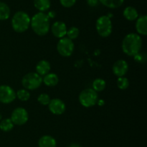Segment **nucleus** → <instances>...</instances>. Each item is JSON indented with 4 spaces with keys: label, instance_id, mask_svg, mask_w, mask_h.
<instances>
[{
    "label": "nucleus",
    "instance_id": "obj_5",
    "mask_svg": "<svg viewBox=\"0 0 147 147\" xmlns=\"http://www.w3.org/2000/svg\"><path fill=\"white\" fill-rule=\"evenodd\" d=\"M96 28L99 35L103 37H109L112 33V22L110 17L107 15L98 17L96 21Z\"/></svg>",
    "mask_w": 147,
    "mask_h": 147
},
{
    "label": "nucleus",
    "instance_id": "obj_3",
    "mask_svg": "<svg viewBox=\"0 0 147 147\" xmlns=\"http://www.w3.org/2000/svg\"><path fill=\"white\" fill-rule=\"evenodd\" d=\"M30 16L25 12H17L11 18V27L16 33H24L30 27Z\"/></svg>",
    "mask_w": 147,
    "mask_h": 147
},
{
    "label": "nucleus",
    "instance_id": "obj_14",
    "mask_svg": "<svg viewBox=\"0 0 147 147\" xmlns=\"http://www.w3.org/2000/svg\"><path fill=\"white\" fill-rule=\"evenodd\" d=\"M39 147H57L55 138L50 135H42L38 141Z\"/></svg>",
    "mask_w": 147,
    "mask_h": 147
},
{
    "label": "nucleus",
    "instance_id": "obj_15",
    "mask_svg": "<svg viewBox=\"0 0 147 147\" xmlns=\"http://www.w3.org/2000/svg\"><path fill=\"white\" fill-rule=\"evenodd\" d=\"M51 66L50 62L46 60H42L37 63L36 66V73L38 74L41 76H45L47 74L50 73Z\"/></svg>",
    "mask_w": 147,
    "mask_h": 147
},
{
    "label": "nucleus",
    "instance_id": "obj_11",
    "mask_svg": "<svg viewBox=\"0 0 147 147\" xmlns=\"http://www.w3.org/2000/svg\"><path fill=\"white\" fill-rule=\"evenodd\" d=\"M112 70L113 74L118 77L124 76L129 71V64L126 61L120 59L113 63Z\"/></svg>",
    "mask_w": 147,
    "mask_h": 147
},
{
    "label": "nucleus",
    "instance_id": "obj_17",
    "mask_svg": "<svg viewBox=\"0 0 147 147\" xmlns=\"http://www.w3.org/2000/svg\"><path fill=\"white\" fill-rule=\"evenodd\" d=\"M123 17L129 21H134L139 17L137 10L133 7H127L123 10Z\"/></svg>",
    "mask_w": 147,
    "mask_h": 147
},
{
    "label": "nucleus",
    "instance_id": "obj_18",
    "mask_svg": "<svg viewBox=\"0 0 147 147\" xmlns=\"http://www.w3.org/2000/svg\"><path fill=\"white\" fill-rule=\"evenodd\" d=\"M34 6L41 12L47 11L51 6L50 0H34Z\"/></svg>",
    "mask_w": 147,
    "mask_h": 147
},
{
    "label": "nucleus",
    "instance_id": "obj_31",
    "mask_svg": "<svg viewBox=\"0 0 147 147\" xmlns=\"http://www.w3.org/2000/svg\"><path fill=\"white\" fill-rule=\"evenodd\" d=\"M97 103L99 105H103L104 104V101L103 100H99L98 102H97Z\"/></svg>",
    "mask_w": 147,
    "mask_h": 147
},
{
    "label": "nucleus",
    "instance_id": "obj_9",
    "mask_svg": "<svg viewBox=\"0 0 147 147\" xmlns=\"http://www.w3.org/2000/svg\"><path fill=\"white\" fill-rule=\"evenodd\" d=\"M16 92L11 86L8 85L0 86V102L3 104H9L16 99Z\"/></svg>",
    "mask_w": 147,
    "mask_h": 147
},
{
    "label": "nucleus",
    "instance_id": "obj_1",
    "mask_svg": "<svg viewBox=\"0 0 147 147\" xmlns=\"http://www.w3.org/2000/svg\"><path fill=\"white\" fill-rule=\"evenodd\" d=\"M142 46V40L137 33H129L122 41L123 52L129 56H135L139 53Z\"/></svg>",
    "mask_w": 147,
    "mask_h": 147
},
{
    "label": "nucleus",
    "instance_id": "obj_2",
    "mask_svg": "<svg viewBox=\"0 0 147 147\" xmlns=\"http://www.w3.org/2000/svg\"><path fill=\"white\" fill-rule=\"evenodd\" d=\"M30 25L35 34L40 36H44L50 30V18L44 12H37L30 20Z\"/></svg>",
    "mask_w": 147,
    "mask_h": 147
},
{
    "label": "nucleus",
    "instance_id": "obj_30",
    "mask_svg": "<svg viewBox=\"0 0 147 147\" xmlns=\"http://www.w3.org/2000/svg\"><path fill=\"white\" fill-rule=\"evenodd\" d=\"M47 16L49 17V18H50V17H53L55 16V12H50L49 14H47Z\"/></svg>",
    "mask_w": 147,
    "mask_h": 147
},
{
    "label": "nucleus",
    "instance_id": "obj_29",
    "mask_svg": "<svg viewBox=\"0 0 147 147\" xmlns=\"http://www.w3.org/2000/svg\"><path fill=\"white\" fill-rule=\"evenodd\" d=\"M67 147H83V146H82L81 145H80V144H77V143H72V144H70Z\"/></svg>",
    "mask_w": 147,
    "mask_h": 147
},
{
    "label": "nucleus",
    "instance_id": "obj_32",
    "mask_svg": "<svg viewBox=\"0 0 147 147\" xmlns=\"http://www.w3.org/2000/svg\"><path fill=\"white\" fill-rule=\"evenodd\" d=\"M1 118H2V116H1V115L0 114V120H1Z\"/></svg>",
    "mask_w": 147,
    "mask_h": 147
},
{
    "label": "nucleus",
    "instance_id": "obj_8",
    "mask_svg": "<svg viewBox=\"0 0 147 147\" xmlns=\"http://www.w3.org/2000/svg\"><path fill=\"white\" fill-rule=\"evenodd\" d=\"M10 119L14 125H22L27 122L29 119V115L27 111L23 108H17L12 111Z\"/></svg>",
    "mask_w": 147,
    "mask_h": 147
},
{
    "label": "nucleus",
    "instance_id": "obj_7",
    "mask_svg": "<svg viewBox=\"0 0 147 147\" xmlns=\"http://www.w3.org/2000/svg\"><path fill=\"white\" fill-rule=\"evenodd\" d=\"M74 43L68 37H62L57 44V50L60 56L63 57H69L74 50Z\"/></svg>",
    "mask_w": 147,
    "mask_h": 147
},
{
    "label": "nucleus",
    "instance_id": "obj_28",
    "mask_svg": "<svg viewBox=\"0 0 147 147\" xmlns=\"http://www.w3.org/2000/svg\"><path fill=\"white\" fill-rule=\"evenodd\" d=\"M86 1H87L88 5L91 7H96L98 4L99 2L98 0H86Z\"/></svg>",
    "mask_w": 147,
    "mask_h": 147
},
{
    "label": "nucleus",
    "instance_id": "obj_20",
    "mask_svg": "<svg viewBox=\"0 0 147 147\" xmlns=\"http://www.w3.org/2000/svg\"><path fill=\"white\" fill-rule=\"evenodd\" d=\"M10 9L6 3L0 1V20H6L10 16Z\"/></svg>",
    "mask_w": 147,
    "mask_h": 147
},
{
    "label": "nucleus",
    "instance_id": "obj_6",
    "mask_svg": "<svg viewBox=\"0 0 147 147\" xmlns=\"http://www.w3.org/2000/svg\"><path fill=\"white\" fill-rule=\"evenodd\" d=\"M79 102L86 108H90L93 107L97 103L98 99V93L93 89H85L82 91L79 95Z\"/></svg>",
    "mask_w": 147,
    "mask_h": 147
},
{
    "label": "nucleus",
    "instance_id": "obj_16",
    "mask_svg": "<svg viewBox=\"0 0 147 147\" xmlns=\"http://www.w3.org/2000/svg\"><path fill=\"white\" fill-rule=\"evenodd\" d=\"M59 78L56 74L48 73L42 78V82L47 86H55L58 84Z\"/></svg>",
    "mask_w": 147,
    "mask_h": 147
},
{
    "label": "nucleus",
    "instance_id": "obj_21",
    "mask_svg": "<svg viewBox=\"0 0 147 147\" xmlns=\"http://www.w3.org/2000/svg\"><path fill=\"white\" fill-rule=\"evenodd\" d=\"M14 128V123L10 118H5L0 122V129L4 132H9Z\"/></svg>",
    "mask_w": 147,
    "mask_h": 147
},
{
    "label": "nucleus",
    "instance_id": "obj_4",
    "mask_svg": "<svg viewBox=\"0 0 147 147\" xmlns=\"http://www.w3.org/2000/svg\"><path fill=\"white\" fill-rule=\"evenodd\" d=\"M42 77L36 72H30L23 76L22 84L27 90H34L41 86Z\"/></svg>",
    "mask_w": 147,
    "mask_h": 147
},
{
    "label": "nucleus",
    "instance_id": "obj_24",
    "mask_svg": "<svg viewBox=\"0 0 147 147\" xmlns=\"http://www.w3.org/2000/svg\"><path fill=\"white\" fill-rule=\"evenodd\" d=\"M79 33H80V31H79L78 28L76 27H71L67 30V33H66V35H67V37L70 40H76L79 35Z\"/></svg>",
    "mask_w": 147,
    "mask_h": 147
},
{
    "label": "nucleus",
    "instance_id": "obj_27",
    "mask_svg": "<svg viewBox=\"0 0 147 147\" xmlns=\"http://www.w3.org/2000/svg\"><path fill=\"white\" fill-rule=\"evenodd\" d=\"M77 0H60V2L62 6L66 8H70V7H73L75 4H76Z\"/></svg>",
    "mask_w": 147,
    "mask_h": 147
},
{
    "label": "nucleus",
    "instance_id": "obj_22",
    "mask_svg": "<svg viewBox=\"0 0 147 147\" xmlns=\"http://www.w3.org/2000/svg\"><path fill=\"white\" fill-rule=\"evenodd\" d=\"M92 85H93V90L96 91V92H99L104 90L106 86V83L104 79H101V78H98L93 81Z\"/></svg>",
    "mask_w": 147,
    "mask_h": 147
},
{
    "label": "nucleus",
    "instance_id": "obj_23",
    "mask_svg": "<svg viewBox=\"0 0 147 147\" xmlns=\"http://www.w3.org/2000/svg\"><path fill=\"white\" fill-rule=\"evenodd\" d=\"M16 97L18 98L20 100L25 102L27 101L30 97V93L28 92V90L26 89H19L16 92Z\"/></svg>",
    "mask_w": 147,
    "mask_h": 147
},
{
    "label": "nucleus",
    "instance_id": "obj_13",
    "mask_svg": "<svg viewBox=\"0 0 147 147\" xmlns=\"http://www.w3.org/2000/svg\"><path fill=\"white\" fill-rule=\"evenodd\" d=\"M136 29L137 33L142 35H147V17L146 15H141L136 19Z\"/></svg>",
    "mask_w": 147,
    "mask_h": 147
},
{
    "label": "nucleus",
    "instance_id": "obj_19",
    "mask_svg": "<svg viewBox=\"0 0 147 147\" xmlns=\"http://www.w3.org/2000/svg\"><path fill=\"white\" fill-rule=\"evenodd\" d=\"M105 7L110 9H116L123 4L124 0H98Z\"/></svg>",
    "mask_w": 147,
    "mask_h": 147
},
{
    "label": "nucleus",
    "instance_id": "obj_26",
    "mask_svg": "<svg viewBox=\"0 0 147 147\" xmlns=\"http://www.w3.org/2000/svg\"><path fill=\"white\" fill-rule=\"evenodd\" d=\"M50 95L46 93H42L37 97V101L42 105H48L50 101Z\"/></svg>",
    "mask_w": 147,
    "mask_h": 147
},
{
    "label": "nucleus",
    "instance_id": "obj_12",
    "mask_svg": "<svg viewBox=\"0 0 147 147\" xmlns=\"http://www.w3.org/2000/svg\"><path fill=\"white\" fill-rule=\"evenodd\" d=\"M51 31L53 35L57 38H62L66 35L67 26L65 23L61 21H57L53 24L51 27Z\"/></svg>",
    "mask_w": 147,
    "mask_h": 147
},
{
    "label": "nucleus",
    "instance_id": "obj_10",
    "mask_svg": "<svg viewBox=\"0 0 147 147\" xmlns=\"http://www.w3.org/2000/svg\"><path fill=\"white\" fill-rule=\"evenodd\" d=\"M49 110L54 115H60L64 113L65 111L66 106L65 102L58 98H54L50 99L48 104Z\"/></svg>",
    "mask_w": 147,
    "mask_h": 147
},
{
    "label": "nucleus",
    "instance_id": "obj_25",
    "mask_svg": "<svg viewBox=\"0 0 147 147\" xmlns=\"http://www.w3.org/2000/svg\"><path fill=\"white\" fill-rule=\"evenodd\" d=\"M117 86L120 89H126L129 86V81L125 76H121V77H118L117 79Z\"/></svg>",
    "mask_w": 147,
    "mask_h": 147
}]
</instances>
